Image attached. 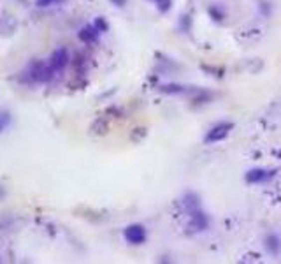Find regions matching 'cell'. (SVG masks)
<instances>
[{"label": "cell", "instance_id": "cell-1", "mask_svg": "<svg viewBox=\"0 0 281 264\" xmlns=\"http://www.w3.org/2000/svg\"><path fill=\"white\" fill-rule=\"evenodd\" d=\"M55 71H53L49 60H32L26 63V67L19 74V83L23 85H46L55 78Z\"/></svg>", "mask_w": 281, "mask_h": 264}, {"label": "cell", "instance_id": "cell-2", "mask_svg": "<svg viewBox=\"0 0 281 264\" xmlns=\"http://www.w3.org/2000/svg\"><path fill=\"white\" fill-rule=\"evenodd\" d=\"M234 129L232 122H220L216 125H213L209 130L206 132V138H204V143L206 145H215V143H220L230 134V130Z\"/></svg>", "mask_w": 281, "mask_h": 264}, {"label": "cell", "instance_id": "cell-3", "mask_svg": "<svg viewBox=\"0 0 281 264\" xmlns=\"http://www.w3.org/2000/svg\"><path fill=\"white\" fill-rule=\"evenodd\" d=\"M123 238H125L127 243L130 245H142L146 243V238H148V233H146V227L140 226V224H130L123 229Z\"/></svg>", "mask_w": 281, "mask_h": 264}, {"label": "cell", "instance_id": "cell-4", "mask_svg": "<svg viewBox=\"0 0 281 264\" xmlns=\"http://www.w3.org/2000/svg\"><path fill=\"white\" fill-rule=\"evenodd\" d=\"M49 63H51L55 74H62L67 69V65L70 63V53L65 46H60V48L53 49L51 56H49Z\"/></svg>", "mask_w": 281, "mask_h": 264}, {"label": "cell", "instance_id": "cell-5", "mask_svg": "<svg viewBox=\"0 0 281 264\" xmlns=\"http://www.w3.org/2000/svg\"><path fill=\"white\" fill-rule=\"evenodd\" d=\"M190 220H188V231L190 233H200V231H206L207 226H209V220H207V215L202 212V210H195V212L188 213Z\"/></svg>", "mask_w": 281, "mask_h": 264}, {"label": "cell", "instance_id": "cell-6", "mask_svg": "<svg viewBox=\"0 0 281 264\" xmlns=\"http://www.w3.org/2000/svg\"><path fill=\"white\" fill-rule=\"evenodd\" d=\"M274 175H276V171L253 168L244 175V180H246V183H250V185H257V183H266V182H269V180H273Z\"/></svg>", "mask_w": 281, "mask_h": 264}, {"label": "cell", "instance_id": "cell-7", "mask_svg": "<svg viewBox=\"0 0 281 264\" xmlns=\"http://www.w3.org/2000/svg\"><path fill=\"white\" fill-rule=\"evenodd\" d=\"M78 37H79V41L85 42V44H93V42L99 41L100 32L97 30V26L93 25V23H88V25H85V26L79 28Z\"/></svg>", "mask_w": 281, "mask_h": 264}, {"label": "cell", "instance_id": "cell-8", "mask_svg": "<svg viewBox=\"0 0 281 264\" xmlns=\"http://www.w3.org/2000/svg\"><path fill=\"white\" fill-rule=\"evenodd\" d=\"M264 249L271 254V256H280L281 254V236L278 233H269L264 238Z\"/></svg>", "mask_w": 281, "mask_h": 264}, {"label": "cell", "instance_id": "cell-9", "mask_svg": "<svg viewBox=\"0 0 281 264\" xmlns=\"http://www.w3.org/2000/svg\"><path fill=\"white\" fill-rule=\"evenodd\" d=\"M183 205H185L186 212H195V210L200 208V201H199V196L193 192H188L185 196V199H183Z\"/></svg>", "mask_w": 281, "mask_h": 264}, {"label": "cell", "instance_id": "cell-10", "mask_svg": "<svg viewBox=\"0 0 281 264\" xmlns=\"http://www.w3.org/2000/svg\"><path fill=\"white\" fill-rule=\"evenodd\" d=\"M11 122H12V115L7 109H2V111H0V136L4 134L5 129L11 125Z\"/></svg>", "mask_w": 281, "mask_h": 264}, {"label": "cell", "instance_id": "cell-11", "mask_svg": "<svg viewBox=\"0 0 281 264\" xmlns=\"http://www.w3.org/2000/svg\"><path fill=\"white\" fill-rule=\"evenodd\" d=\"M160 92H163V93H188L190 90L181 85H163V86H160Z\"/></svg>", "mask_w": 281, "mask_h": 264}, {"label": "cell", "instance_id": "cell-12", "mask_svg": "<svg viewBox=\"0 0 281 264\" xmlns=\"http://www.w3.org/2000/svg\"><path fill=\"white\" fill-rule=\"evenodd\" d=\"M67 0H35V5L41 9H46V7H53V5H62Z\"/></svg>", "mask_w": 281, "mask_h": 264}, {"label": "cell", "instance_id": "cell-13", "mask_svg": "<svg viewBox=\"0 0 281 264\" xmlns=\"http://www.w3.org/2000/svg\"><path fill=\"white\" fill-rule=\"evenodd\" d=\"M160 12H169L172 9V0H153Z\"/></svg>", "mask_w": 281, "mask_h": 264}, {"label": "cell", "instance_id": "cell-14", "mask_svg": "<svg viewBox=\"0 0 281 264\" xmlns=\"http://www.w3.org/2000/svg\"><path fill=\"white\" fill-rule=\"evenodd\" d=\"M93 25L97 26V30H99L100 34H104V32H108V30H109L108 21H106V18H102V16H97L95 21H93Z\"/></svg>", "mask_w": 281, "mask_h": 264}, {"label": "cell", "instance_id": "cell-15", "mask_svg": "<svg viewBox=\"0 0 281 264\" xmlns=\"http://www.w3.org/2000/svg\"><path fill=\"white\" fill-rule=\"evenodd\" d=\"M209 14L213 16V19H216V21H222V19L225 18V12L220 11L218 5H211V7H209Z\"/></svg>", "mask_w": 281, "mask_h": 264}, {"label": "cell", "instance_id": "cell-16", "mask_svg": "<svg viewBox=\"0 0 281 264\" xmlns=\"http://www.w3.org/2000/svg\"><path fill=\"white\" fill-rule=\"evenodd\" d=\"M109 2H111V4L115 5V7H125L129 0H109Z\"/></svg>", "mask_w": 281, "mask_h": 264}, {"label": "cell", "instance_id": "cell-17", "mask_svg": "<svg viewBox=\"0 0 281 264\" xmlns=\"http://www.w3.org/2000/svg\"><path fill=\"white\" fill-rule=\"evenodd\" d=\"M5 196H7V190H5V187L0 183V201H4Z\"/></svg>", "mask_w": 281, "mask_h": 264}]
</instances>
